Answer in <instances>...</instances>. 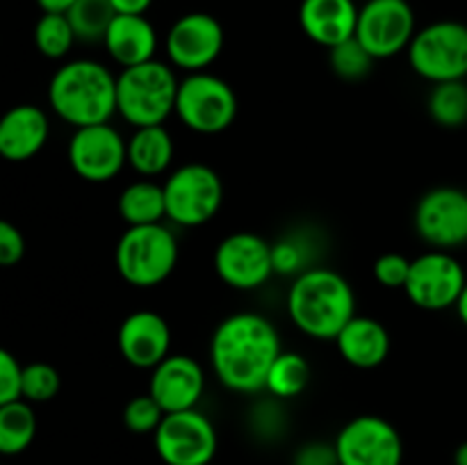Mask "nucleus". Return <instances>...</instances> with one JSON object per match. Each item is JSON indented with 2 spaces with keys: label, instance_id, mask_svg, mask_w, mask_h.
Returning a JSON list of instances; mask_svg holds the SVG:
<instances>
[{
  "label": "nucleus",
  "instance_id": "bb28decb",
  "mask_svg": "<svg viewBox=\"0 0 467 465\" xmlns=\"http://www.w3.org/2000/svg\"><path fill=\"white\" fill-rule=\"evenodd\" d=\"M310 374L313 372L304 356L295 354V351H281V356L274 360L272 369H269L265 390H269L278 399H292L308 388Z\"/></svg>",
  "mask_w": 467,
  "mask_h": 465
},
{
  "label": "nucleus",
  "instance_id": "5701e85b",
  "mask_svg": "<svg viewBox=\"0 0 467 465\" xmlns=\"http://www.w3.org/2000/svg\"><path fill=\"white\" fill-rule=\"evenodd\" d=\"M173 140L171 132L164 126L135 128L128 140V164L140 176L153 178L167 171L173 162Z\"/></svg>",
  "mask_w": 467,
  "mask_h": 465
},
{
  "label": "nucleus",
  "instance_id": "ddd939ff",
  "mask_svg": "<svg viewBox=\"0 0 467 465\" xmlns=\"http://www.w3.org/2000/svg\"><path fill=\"white\" fill-rule=\"evenodd\" d=\"M214 272L233 290H258L276 274L272 244L251 231L231 232L214 249Z\"/></svg>",
  "mask_w": 467,
  "mask_h": 465
},
{
  "label": "nucleus",
  "instance_id": "a211bd4d",
  "mask_svg": "<svg viewBox=\"0 0 467 465\" xmlns=\"http://www.w3.org/2000/svg\"><path fill=\"white\" fill-rule=\"evenodd\" d=\"M205 390V372L192 356L169 354L155 369H150L149 392L164 413L196 408Z\"/></svg>",
  "mask_w": 467,
  "mask_h": 465
},
{
  "label": "nucleus",
  "instance_id": "f257e3e1",
  "mask_svg": "<svg viewBox=\"0 0 467 465\" xmlns=\"http://www.w3.org/2000/svg\"><path fill=\"white\" fill-rule=\"evenodd\" d=\"M281 351V336L267 317L235 313L214 328L210 363L222 386L251 395L265 390L269 369Z\"/></svg>",
  "mask_w": 467,
  "mask_h": 465
},
{
  "label": "nucleus",
  "instance_id": "aec40b11",
  "mask_svg": "<svg viewBox=\"0 0 467 465\" xmlns=\"http://www.w3.org/2000/svg\"><path fill=\"white\" fill-rule=\"evenodd\" d=\"M50 135L48 117L30 103L14 105L0 119V155L7 162H27L41 153Z\"/></svg>",
  "mask_w": 467,
  "mask_h": 465
},
{
  "label": "nucleus",
  "instance_id": "72a5a7b5",
  "mask_svg": "<svg viewBox=\"0 0 467 465\" xmlns=\"http://www.w3.org/2000/svg\"><path fill=\"white\" fill-rule=\"evenodd\" d=\"M410 263L413 260H409L401 253L379 255L377 263H374V278L383 287H390V290H400L401 287L404 290L410 274Z\"/></svg>",
  "mask_w": 467,
  "mask_h": 465
},
{
  "label": "nucleus",
  "instance_id": "6e6552de",
  "mask_svg": "<svg viewBox=\"0 0 467 465\" xmlns=\"http://www.w3.org/2000/svg\"><path fill=\"white\" fill-rule=\"evenodd\" d=\"M406 55L410 68L433 85L465 80L467 26L461 21L429 23L415 32Z\"/></svg>",
  "mask_w": 467,
  "mask_h": 465
},
{
  "label": "nucleus",
  "instance_id": "7ed1b4c3",
  "mask_svg": "<svg viewBox=\"0 0 467 465\" xmlns=\"http://www.w3.org/2000/svg\"><path fill=\"white\" fill-rule=\"evenodd\" d=\"M48 105L73 128L109 123L117 114V76L96 59H71L50 78Z\"/></svg>",
  "mask_w": 467,
  "mask_h": 465
},
{
  "label": "nucleus",
  "instance_id": "1a4fd4ad",
  "mask_svg": "<svg viewBox=\"0 0 467 465\" xmlns=\"http://www.w3.org/2000/svg\"><path fill=\"white\" fill-rule=\"evenodd\" d=\"M153 442L164 465H210L217 454L214 424L199 408L164 415Z\"/></svg>",
  "mask_w": 467,
  "mask_h": 465
},
{
  "label": "nucleus",
  "instance_id": "a19ab883",
  "mask_svg": "<svg viewBox=\"0 0 467 465\" xmlns=\"http://www.w3.org/2000/svg\"><path fill=\"white\" fill-rule=\"evenodd\" d=\"M454 465H467V442H463V445L456 447Z\"/></svg>",
  "mask_w": 467,
  "mask_h": 465
},
{
  "label": "nucleus",
  "instance_id": "dca6fc26",
  "mask_svg": "<svg viewBox=\"0 0 467 465\" xmlns=\"http://www.w3.org/2000/svg\"><path fill=\"white\" fill-rule=\"evenodd\" d=\"M164 48L171 67L185 73L205 71L222 55L223 27L213 14L190 12L169 27Z\"/></svg>",
  "mask_w": 467,
  "mask_h": 465
},
{
  "label": "nucleus",
  "instance_id": "f8f14e48",
  "mask_svg": "<svg viewBox=\"0 0 467 465\" xmlns=\"http://www.w3.org/2000/svg\"><path fill=\"white\" fill-rule=\"evenodd\" d=\"M333 445L340 465H401L404 460L401 433L379 415L349 419Z\"/></svg>",
  "mask_w": 467,
  "mask_h": 465
},
{
  "label": "nucleus",
  "instance_id": "a878e982",
  "mask_svg": "<svg viewBox=\"0 0 467 465\" xmlns=\"http://www.w3.org/2000/svg\"><path fill=\"white\" fill-rule=\"evenodd\" d=\"M427 109L431 121L441 128H463L467 123V82L451 80L433 85L429 91Z\"/></svg>",
  "mask_w": 467,
  "mask_h": 465
},
{
  "label": "nucleus",
  "instance_id": "f03ea898",
  "mask_svg": "<svg viewBox=\"0 0 467 465\" xmlns=\"http://www.w3.org/2000/svg\"><path fill=\"white\" fill-rule=\"evenodd\" d=\"M292 324L315 340H336L337 333L356 317V294L340 272L310 267L295 276L287 292Z\"/></svg>",
  "mask_w": 467,
  "mask_h": 465
},
{
  "label": "nucleus",
  "instance_id": "ea45409f",
  "mask_svg": "<svg viewBox=\"0 0 467 465\" xmlns=\"http://www.w3.org/2000/svg\"><path fill=\"white\" fill-rule=\"evenodd\" d=\"M456 313H459L461 322H463V324H465V328H467V285H465L463 294H461L459 304H456Z\"/></svg>",
  "mask_w": 467,
  "mask_h": 465
},
{
  "label": "nucleus",
  "instance_id": "6ab92c4d",
  "mask_svg": "<svg viewBox=\"0 0 467 465\" xmlns=\"http://www.w3.org/2000/svg\"><path fill=\"white\" fill-rule=\"evenodd\" d=\"M358 12L354 0H301L299 26L310 41L328 50L354 39Z\"/></svg>",
  "mask_w": 467,
  "mask_h": 465
},
{
  "label": "nucleus",
  "instance_id": "2eb2a0df",
  "mask_svg": "<svg viewBox=\"0 0 467 465\" xmlns=\"http://www.w3.org/2000/svg\"><path fill=\"white\" fill-rule=\"evenodd\" d=\"M415 231L433 249L467 244V194L456 187H433L415 205Z\"/></svg>",
  "mask_w": 467,
  "mask_h": 465
},
{
  "label": "nucleus",
  "instance_id": "f704fd0d",
  "mask_svg": "<svg viewBox=\"0 0 467 465\" xmlns=\"http://www.w3.org/2000/svg\"><path fill=\"white\" fill-rule=\"evenodd\" d=\"M23 399V365L12 351H0V404Z\"/></svg>",
  "mask_w": 467,
  "mask_h": 465
},
{
  "label": "nucleus",
  "instance_id": "e433bc0d",
  "mask_svg": "<svg viewBox=\"0 0 467 465\" xmlns=\"http://www.w3.org/2000/svg\"><path fill=\"white\" fill-rule=\"evenodd\" d=\"M295 465H340L337 463L336 445H324V442H310L301 447L295 456Z\"/></svg>",
  "mask_w": 467,
  "mask_h": 465
},
{
  "label": "nucleus",
  "instance_id": "79ce46f5",
  "mask_svg": "<svg viewBox=\"0 0 467 465\" xmlns=\"http://www.w3.org/2000/svg\"><path fill=\"white\" fill-rule=\"evenodd\" d=\"M465 194H467V187H465Z\"/></svg>",
  "mask_w": 467,
  "mask_h": 465
},
{
  "label": "nucleus",
  "instance_id": "9b49d317",
  "mask_svg": "<svg viewBox=\"0 0 467 465\" xmlns=\"http://www.w3.org/2000/svg\"><path fill=\"white\" fill-rule=\"evenodd\" d=\"M415 32V12L409 0H368L358 12L356 39L374 59L409 50Z\"/></svg>",
  "mask_w": 467,
  "mask_h": 465
},
{
  "label": "nucleus",
  "instance_id": "4c0bfd02",
  "mask_svg": "<svg viewBox=\"0 0 467 465\" xmlns=\"http://www.w3.org/2000/svg\"><path fill=\"white\" fill-rule=\"evenodd\" d=\"M117 14H130V16H146L153 0H109Z\"/></svg>",
  "mask_w": 467,
  "mask_h": 465
},
{
  "label": "nucleus",
  "instance_id": "cd10ccee",
  "mask_svg": "<svg viewBox=\"0 0 467 465\" xmlns=\"http://www.w3.org/2000/svg\"><path fill=\"white\" fill-rule=\"evenodd\" d=\"M67 16L78 41H103L117 12L109 0H78Z\"/></svg>",
  "mask_w": 467,
  "mask_h": 465
},
{
  "label": "nucleus",
  "instance_id": "9d476101",
  "mask_svg": "<svg viewBox=\"0 0 467 465\" xmlns=\"http://www.w3.org/2000/svg\"><path fill=\"white\" fill-rule=\"evenodd\" d=\"M467 285L463 264L450 251H429L410 263L406 296L420 310L438 313L459 304Z\"/></svg>",
  "mask_w": 467,
  "mask_h": 465
},
{
  "label": "nucleus",
  "instance_id": "7c9ffc66",
  "mask_svg": "<svg viewBox=\"0 0 467 465\" xmlns=\"http://www.w3.org/2000/svg\"><path fill=\"white\" fill-rule=\"evenodd\" d=\"M59 386H62V378L50 363L36 360L23 367V399L30 404H46L55 399Z\"/></svg>",
  "mask_w": 467,
  "mask_h": 465
},
{
  "label": "nucleus",
  "instance_id": "473e14b6",
  "mask_svg": "<svg viewBox=\"0 0 467 465\" xmlns=\"http://www.w3.org/2000/svg\"><path fill=\"white\" fill-rule=\"evenodd\" d=\"M274 253V272L285 274V276H299L308 267V253H306V244H301L296 237H281L276 244H272Z\"/></svg>",
  "mask_w": 467,
  "mask_h": 465
},
{
  "label": "nucleus",
  "instance_id": "58836bf2",
  "mask_svg": "<svg viewBox=\"0 0 467 465\" xmlns=\"http://www.w3.org/2000/svg\"><path fill=\"white\" fill-rule=\"evenodd\" d=\"M76 3L78 0H36L44 14H67Z\"/></svg>",
  "mask_w": 467,
  "mask_h": 465
},
{
  "label": "nucleus",
  "instance_id": "412c9836",
  "mask_svg": "<svg viewBox=\"0 0 467 465\" xmlns=\"http://www.w3.org/2000/svg\"><path fill=\"white\" fill-rule=\"evenodd\" d=\"M109 57L121 68L137 67L155 59L158 53V32L146 16L117 14L109 23L108 35L103 39Z\"/></svg>",
  "mask_w": 467,
  "mask_h": 465
},
{
  "label": "nucleus",
  "instance_id": "c85d7f7f",
  "mask_svg": "<svg viewBox=\"0 0 467 465\" xmlns=\"http://www.w3.org/2000/svg\"><path fill=\"white\" fill-rule=\"evenodd\" d=\"M78 41L67 14H41L35 26V46L44 57L62 59Z\"/></svg>",
  "mask_w": 467,
  "mask_h": 465
},
{
  "label": "nucleus",
  "instance_id": "20e7f679",
  "mask_svg": "<svg viewBox=\"0 0 467 465\" xmlns=\"http://www.w3.org/2000/svg\"><path fill=\"white\" fill-rule=\"evenodd\" d=\"M178 85L171 64L160 59L121 68L117 76V114L132 128L164 126L176 112Z\"/></svg>",
  "mask_w": 467,
  "mask_h": 465
},
{
  "label": "nucleus",
  "instance_id": "2f4dec72",
  "mask_svg": "<svg viewBox=\"0 0 467 465\" xmlns=\"http://www.w3.org/2000/svg\"><path fill=\"white\" fill-rule=\"evenodd\" d=\"M164 415L167 413H164L162 406L149 392V395H137L128 401L126 408H123V424H126L128 431L144 436V433L158 431Z\"/></svg>",
  "mask_w": 467,
  "mask_h": 465
},
{
  "label": "nucleus",
  "instance_id": "b1692460",
  "mask_svg": "<svg viewBox=\"0 0 467 465\" xmlns=\"http://www.w3.org/2000/svg\"><path fill=\"white\" fill-rule=\"evenodd\" d=\"M119 214L128 226L162 223V219H167L164 187L149 181V178L130 182L119 196Z\"/></svg>",
  "mask_w": 467,
  "mask_h": 465
},
{
  "label": "nucleus",
  "instance_id": "393cba45",
  "mask_svg": "<svg viewBox=\"0 0 467 465\" xmlns=\"http://www.w3.org/2000/svg\"><path fill=\"white\" fill-rule=\"evenodd\" d=\"M36 436V415L30 401L0 404V451L5 456L23 454Z\"/></svg>",
  "mask_w": 467,
  "mask_h": 465
},
{
  "label": "nucleus",
  "instance_id": "f3484780",
  "mask_svg": "<svg viewBox=\"0 0 467 465\" xmlns=\"http://www.w3.org/2000/svg\"><path fill=\"white\" fill-rule=\"evenodd\" d=\"M119 351L137 369H155L171 351V328L155 310H135L119 326Z\"/></svg>",
  "mask_w": 467,
  "mask_h": 465
},
{
  "label": "nucleus",
  "instance_id": "c756f323",
  "mask_svg": "<svg viewBox=\"0 0 467 465\" xmlns=\"http://www.w3.org/2000/svg\"><path fill=\"white\" fill-rule=\"evenodd\" d=\"M374 62L377 59L365 50V46L356 36L328 48V64L342 80H363L365 76H369Z\"/></svg>",
  "mask_w": 467,
  "mask_h": 465
},
{
  "label": "nucleus",
  "instance_id": "4468645a",
  "mask_svg": "<svg viewBox=\"0 0 467 465\" xmlns=\"http://www.w3.org/2000/svg\"><path fill=\"white\" fill-rule=\"evenodd\" d=\"M68 164L87 182H109L128 164V141L109 123L76 128L68 140Z\"/></svg>",
  "mask_w": 467,
  "mask_h": 465
},
{
  "label": "nucleus",
  "instance_id": "423d86ee",
  "mask_svg": "<svg viewBox=\"0 0 467 465\" xmlns=\"http://www.w3.org/2000/svg\"><path fill=\"white\" fill-rule=\"evenodd\" d=\"M237 94L214 73H187L178 85L176 114L182 126L199 135H219L237 119Z\"/></svg>",
  "mask_w": 467,
  "mask_h": 465
},
{
  "label": "nucleus",
  "instance_id": "c9c22d12",
  "mask_svg": "<svg viewBox=\"0 0 467 465\" xmlns=\"http://www.w3.org/2000/svg\"><path fill=\"white\" fill-rule=\"evenodd\" d=\"M26 255V240L23 232L12 222H0V264L14 267Z\"/></svg>",
  "mask_w": 467,
  "mask_h": 465
},
{
  "label": "nucleus",
  "instance_id": "39448f33",
  "mask_svg": "<svg viewBox=\"0 0 467 465\" xmlns=\"http://www.w3.org/2000/svg\"><path fill=\"white\" fill-rule=\"evenodd\" d=\"M178 253L176 235L164 223L128 226L117 242L114 264L128 285L155 287L171 276Z\"/></svg>",
  "mask_w": 467,
  "mask_h": 465
},
{
  "label": "nucleus",
  "instance_id": "4be33fe9",
  "mask_svg": "<svg viewBox=\"0 0 467 465\" xmlns=\"http://www.w3.org/2000/svg\"><path fill=\"white\" fill-rule=\"evenodd\" d=\"M337 354L347 365L358 369H374L390 354V333L379 319L356 315L336 337Z\"/></svg>",
  "mask_w": 467,
  "mask_h": 465
},
{
  "label": "nucleus",
  "instance_id": "0eeeda50",
  "mask_svg": "<svg viewBox=\"0 0 467 465\" xmlns=\"http://www.w3.org/2000/svg\"><path fill=\"white\" fill-rule=\"evenodd\" d=\"M162 187L167 219L176 226H203L217 217L223 205V182L208 164H182L164 181Z\"/></svg>",
  "mask_w": 467,
  "mask_h": 465
}]
</instances>
